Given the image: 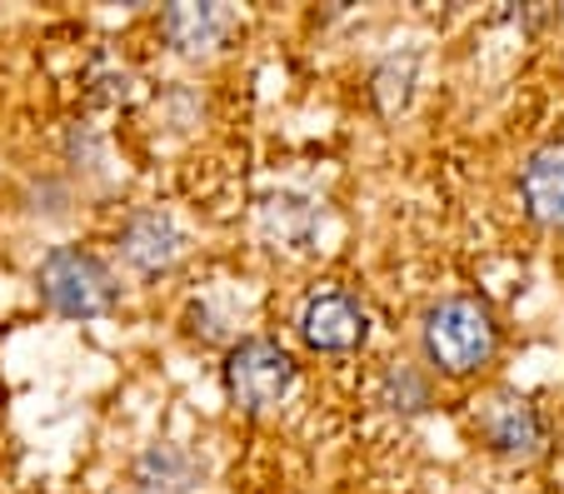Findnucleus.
<instances>
[{
  "mask_svg": "<svg viewBox=\"0 0 564 494\" xmlns=\"http://www.w3.org/2000/svg\"><path fill=\"white\" fill-rule=\"evenodd\" d=\"M300 365L280 340L270 334H250L225 355V395L240 415H265L295 389Z\"/></svg>",
  "mask_w": 564,
  "mask_h": 494,
  "instance_id": "3",
  "label": "nucleus"
},
{
  "mask_svg": "<svg viewBox=\"0 0 564 494\" xmlns=\"http://www.w3.org/2000/svg\"><path fill=\"white\" fill-rule=\"evenodd\" d=\"M116 245H120V260H126L135 275H145V279H160V275H171L175 265H181V255H185V235H181V226H175L165 210H130L126 216V226H120V235H116Z\"/></svg>",
  "mask_w": 564,
  "mask_h": 494,
  "instance_id": "6",
  "label": "nucleus"
},
{
  "mask_svg": "<svg viewBox=\"0 0 564 494\" xmlns=\"http://www.w3.org/2000/svg\"><path fill=\"white\" fill-rule=\"evenodd\" d=\"M235 15L220 11V6H171L160 11V31L181 55H210L220 51V41L230 35Z\"/></svg>",
  "mask_w": 564,
  "mask_h": 494,
  "instance_id": "8",
  "label": "nucleus"
},
{
  "mask_svg": "<svg viewBox=\"0 0 564 494\" xmlns=\"http://www.w3.org/2000/svg\"><path fill=\"white\" fill-rule=\"evenodd\" d=\"M475 430L485 440V450L500 454V460H534L550 444V419L540 415V405L524 395H510V389L479 409Z\"/></svg>",
  "mask_w": 564,
  "mask_h": 494,
  "instance_id": "5",
  "label": "nucleus"
},
{
  "mask_svg": "<svg viewBox=\"0 0 564 494\" xmlns=\"http://www.w3.org/2000/svg\"><path fill=\"white\" fill-rule=\"evenodd\" d=\"M420 350H425L430 375L469 380L479 370H490L500 355V320L475 295H445L420 320Z\"/></svg>",
  "mask_w": 564,
  "mask_h": 494,
  "instance_id": "1",
  "label": "nucleus"
},
{
  "mask_svg": "<svg viewBox=\"0 0 564 494\" xmlns=\"http://www.w3.org/2000/svg\"><path fill=\"white\" fill-rule=\"evenodd\" d=\"M520 210L534 220L540 230H564V135L544 140L524 155L520 165Z\"/></svg>",
  "mask_w": 564,
  "mask_h": 494,
  "instance_id": "7",
  "label": "nucleus"
},
{
  "mask_svg": "<svg viewBox=\"0 0 564 494\" xmlns=\"http://www.w3.org/2000/svg\"><path fill=\"white\" fill-rule=\"evenodd\" d=\"M295 330L319 355H350L370 340V310L360 305V295L340 290V285H319L300 300Z\"/></svg>",
  "mask_w": 564,
  "mask_h": 494,
  "instance_id": "4",
  "label": "nucleus"
},
{
  "mask_svg": "<svg viewBox=\"0 0 564 494\" xmlns=\"http://www.w3.org/2000/svg\"><path fill=\"white\" fill-rule=\"evenodd\" d=\"M380 405L400 409V415H420V409L435 405V375H430L425 365L394 360V365L380 375Z\"/></svg>",
  "mask_w": 564,
  "mask_h": 494,
  "instance_id": "9",
  "label": "nucleus"
},
{
  "mask_svg": "<svg viewBox=\"0 0 564 494\" xmlns=\"http://www.w3.org/2000/svg\"><path fill=\"white\" fill-rule=\"evenodd\" d=\"M155 480H165L160 484V494H181L185 480H191V460H185L181 450H171V444L150 450L145 460H140V484H145V494L155 490Z\"/></svg>",
  "mask_w": 564,
  "mask_h": 494,
  "instance_id": "10",
  "label": "nucleus"
},
{
  "mask_svg": "<svg viewBox=\"0 0 564 494\" xmlns=\"http://www.w3.org/2000/svg\"><path fill=\"white\" fill-rule=\"evenodd\" d=\"M35 290L65 320H100L120 305V279L96 250L55 245L35 265Z\"/></svg>",
  "mask_w": 564,
  "mask_h": 494,
  "instance_id": "2",
  "label": "nucleus"
}]
</instances>
